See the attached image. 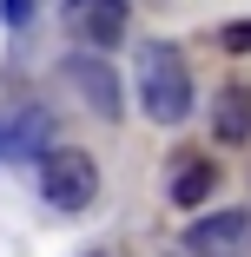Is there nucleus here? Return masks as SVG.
I'll return each mask as SVG.
<instances>
[{"label": "nucleus", "instance_id": "nucleus-4", "mask_svg": "<svg viewBox=\"0 0 251 257\" xmlns=\"http://www.w3.org/2000/svg\"><path fill=\"white\" fill-rule=\"evenodd\" d=\"M66 79L86 92V106H93L99 119H119L126 99H119V79H113V66H106V60H66Z\"/></svg>", "mask_w": 251, "mask_h": 257}, {"label": "nucleus", "instance_id": "nucleus-10", "mask_svg": "<svg viewBox=\"0 0 251 257\" xmlns=\"http://www.w3.org/2000/svg\"><path fill=\"white\" fill-rule=\"evenodd\" d=\"M0 14H7L14 27H27V14H33V0H0Z\"/></svg>", "mask_w": 251, "mask_h": 257}, {"label": "nucleus", "instance_id": "nucleus-9", "mask_svg": "<svg viewBox=\"0 0 251 257\" xmlns=\"http://www.w3.org/2000/svg\"><path fill=\"white\" fill-rule=\"evenodd\" d=\"M218 46H225V53H251V20H225L218 27Z\"/></svg>", "mask_w": 251, "mask_h": 257}, {"label": "nucleus", "instance_id": "nucleus-7", "mask_svg": "<svg viewBox=\"0 0 251 257\" xmlns=\"http://www.w3.org/2000/svg\"><path fill=\"white\" fill-rule=\"evenodd\" d=\"M126 20H132L126 0H93V7H86V40L93 46H119L126 40Z\"/></svg>", "mask_w": 251, "mask_h": 257}, {"label": "nucleus", "instance_id": "nucleus-11", "mask_svg": "<svg viewBox=\"0 0 251 257\" xmlns=\"http://www.w3.org/2000/svg\"><path fill=\"white\" fill-rule=\"evenodd\" d=\"M0 152H7V125H0Z\"/></svg>", "mask_w": 251, "mask_h": 257}, {"label": "nucleus", "instance_id": "nucleus-6", "mask_svg": "<svg viewBox=\"0 0 251 257\" xmlns=\"http://www.w3.org/2000/svg\"><path fill=\"white\" fill-rule=\"evenodd\" d=\"M212 191H218V165H212V159H185V165L172 172V204H179V211H198Z\"/></svg>", "mask_w": 251, "mask_h": 257}, {"label": "nucleus", "instance_id": "nucleus-2", "mask_svg": "<svg viewBox=\"0 0 251 257\" xmlns=\"http://www.w3.org/2000/svg\"><path fill=\"white\" fill-rule=\"evenodd\" d=\"M40 191H46L53 211H86V204L99 198V165L86 159V152H73V145H53L40 159Z\"/></svg>", "mask_w": 251, "mask_h": 257}, {"label": "nucleus", "instance_id": "nucleus-1", "mask_svg": "<svg viewBox=\"0 0 251 257\" xmlns=\"http://www.w3.org/2000/svg\"><path fill=\"white\" fill-rule=\"evenodd\" d=\"M139 106H145V119H159V125H179L192 112V73L179 60V46H165V40H145L139 46Z\"/></svg>", "mask_w": 251, "mask_h": 257}, {"label": "nucleus", "instance_id": "nucleus-8", "mask_svg": "<svg viewBox=\"0 0 251 257\" xmlns=\"http://www.w3.org/2000/svg\"><path fill=\"white\" fill-rule=\"evenodd\" d=\"M46 132H53V119H46V106H27L14 125H7V152H20V159H46Z\"/></svg>", "mask_w": 251, "mask_h": 257}, {"label": "nucleus", "instance_id": "nucleus-3", "mask_svg": "<svg viewBox=\"0 0 251 257\" xmlns=\"http://www.w3.org/2000/svg\"><path fill=\"white\" fill-rule=\"evenodd\" d=\"M244 237H251L244 211H212V218H198L185 231V250L192 257H231V250H244Z\"/></svg>", "mask_w": 251, "mask_h": 257}, {"label": "nucleus", "instance_id": "nucleus-5", "mask_svg": "<svg viewBox=\"0 0 251 257\" xmlns=\"http://www.w3.org/2000/svg\"><path fill=\"white\" fill-rule=\"evenodd\" d=\"M212 132H218L225 145H244V139H251V86H225V92H218Z\"/></svg>", "mask_w": 251, "mask_h": 257}]
</instances>
